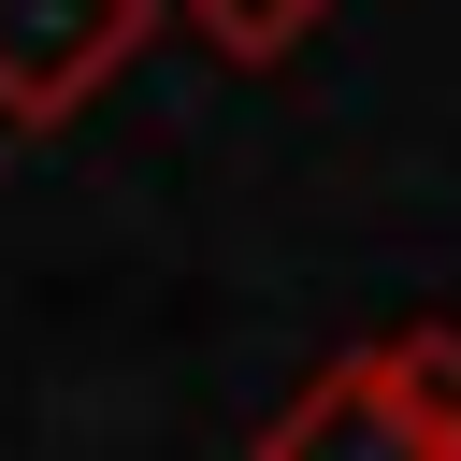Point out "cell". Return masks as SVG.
Instances as JSON below:
<instances>
[{
    "instance_id": "obj_1",
    "label": "cell",
    "mask_w": 461,
    "mask_h": 461,
    "mask_svg": "<svg viewBox=\"0 0 461 461\" xmlns=\"http://www.w3.org/2000/svg\"><path fill=\"white\" fill-rule=\"evenodd\" d=\"M173 0H0V130H72Z\"/></svg>"
},
{
    "instance_id": "obj_2",
    "label": "cell",
    "mask_w": 461,
    "mask_h": 461,
    "mask_svg": "<svg viewBox=\"0 0 461 461\" xmlns=\"http://www.w3.org/2000/svg\"><path fill=\"white\" fill-rule=\"evenodd\" d=\"M259 461H461V447L432 432V403L403 389V360H389V331H375V346H346L331 375H303V389L274 403Z\"/></svg>"
},
{
    "instance_id": "obj_3",
    "label": "cell",
    "mask_w": 461,
    "mask_h": 461,
    "mask_svg": "<svg viewBox=\"0 0 461 461\" xmlns=\"http://www.w3.org/2000/svg\"><path fill=\"white\" fill-rule=\"evenodd\" d=\"M173 14H187V43H202V58L274 72V58H303V43H317V14H331V0H173Z\"/></svg>"
}]
</instances>
